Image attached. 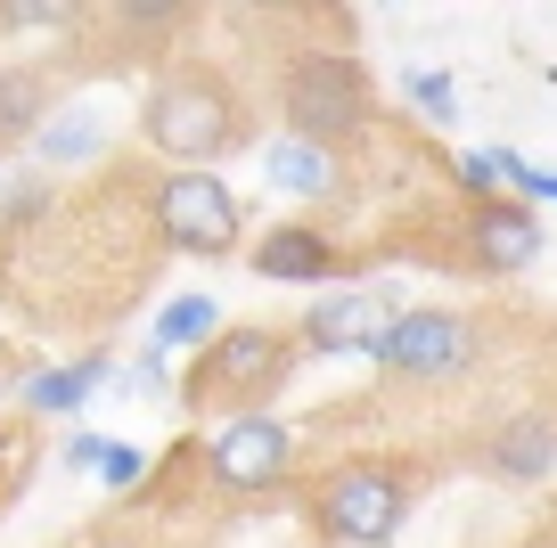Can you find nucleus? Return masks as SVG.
I'll return each mask as SVG.
<instances>
[{"label": "nucleus", "mask_w": 557, "mask_h": 548, "mask_svg": "<svg viewBox=\"0 0 557 548\" xmlns=\"http://www.w3.org/2000/svg\"><path fill=\"white\" fill-rule=\"evenodd\" d=\"M238 197L213 172H164L157 180V238L181 254H238Z\"/></svg>", "instance_id": "obj_6"}, {"label": "nucleus", "mask_w": 557, "mask_h": 548, "mask_svg": "<svg viewBox=\"0 0 557 548\" xmlns=\"http://www.w3.org/2000/svg\"><path fill=\"white\" fill-rule=\"evenodd\" d=\"M132 394H173V377H164V344L132 360Z\"/></svg>", "instance_id": "obj_19"}, {"label": "nucleus", "mask_w": 557, "mask_h": 548, "mask_svg": "<svg viewBox=\"0 0 557 548\" xmlns=\"http://www.w3.org/2000/svg\"><path fill=\"white\" fill-rule=\"evenodd\" d=\"M517 197H533V205H557V164H524V172H517Z\"/></svg>", "instance_id": "obj_20"}, {"label": "nucleus", "mask_w": 557, "mask_h": 548, "mask_svg": "<svg viewBox=\"0 0 557 548\" xmlns=\"http://www.w3.org/2000/svg\"><path fill=\"white\" fill-rule=\"evenodd\" d=\"M262 172H271L278 189L287 197H329L336 189V148H312V139H271V148H262Z\"/></svg>", "instance_id": "obj_12"}, {"label": "nucleus", "mask_w": 557, "mask_h": 548, "mask_svg": "<svg viewBox=\"0 0 557 548\" xmlns=\"http://www.w3.org/2000/svg\"><path fill=\"white\" fill-rule=\"evenodd\" d=\"M66 466H74V475H83V466H107V443H99V434H74V443H66Z\"/></svg>", "instance_id": "obj_21"}, {"label": "nucleus", "mask_w": 557, "mask_h": 548, "mask_svg": "<svg viewBox=\"0 0 557 548\" xmlns=\"http://www.w3.org/2000/svg\"><path fill=\"white\" fill-rule=\"evenodd\" d=\"M287 336H271V327H222V344H206L197 352V377H189V410H213L230 426V418H255L262 401L287 385Z\"/></svg>", "instance_id": "obj_2"}, {"label": "nucleus", "mask_w": 557, "mask_h": 548, "mask_svg": "<svg viewBox=\"0 0 557 548\" xmlns=\"http://www.w3.org/2000/svg\"><path fill=\"white\" fill-rule=\"evenodd\" d=\"M312 524L329 532L336 548H385L410 524V475H401V466H377V459L336 466L312 491Z\"/></svg>", "instance_id": "obj_3"}, {"label": "nucleus", "mask_w": 557, "mask_h": 548, "mask_svg": "<svg viewBox=\"0 0 557 548\" xmlns=\"http://www.w3.org/2000/svg\"><path fill=\"white\" fill-rule=\"evenodd\" d=\"M410 303H394L385 287H345V295H320L312 311H304V344L312 352H369L377 360V344L394 336V320Z\"/></svg>", "instance_id": "obj_8"}, {"label": "nucleus", "mask_w": 557, "mask_h": 548, "mask_svg": "<svg viewBox=\"0 0 557 548\" xmlns=\"http://www.w3.org/2000/svg\"><path fill=\"white\" fill-rule=\"evenodd\" d=\"M99 385H107V360H83V369H41V377L25 385V401H34V410H83Z\"/></svg>", "instance_id": "obj_15"}, {"label": "nucleus", "mask_w": 557, "mask_h": 548, "mask_svg": "<svg viewBox=\"0 0 557 548\" xmlns=\"http://www.w3.org/2000/svg\"><path fill=\"white\" fill-rule=\"evenodd\" d=\"M139 132H148L157 155H173L181 172H206L213 155L238 148V90H230L222 74H206V66L164 74V83L148 90V107H139Z\"/></svg>", "instance_id": "obj_1"}, {"label": "nucleus", "mask_w": 557, "mask_h": 548, "mask_svg": "<svg viewBox=\"0 0 557 548\" xmlns=\"http://www.w3.org/2000/svg\"><path fill=\"white\" fill-rule=\"evenodd\" d=\"M278 107H287V132H296V139L336 148V139H352L369 123V74L352 66L345 50H304L296 66H287Z\"/></svg>", "instance_id": "obj_4"}, {"label": "nucleus", "mask_w": 557, "mask_h": 548, "mask_svg": "<svg viewBox=\"0 0 557 548\" xmlns=\"http://www.w3.org/2000/svg\"><path fill=\"white\" fill-rule=\"evenodd\" d=\"M336 271H345L336 246L320 238V229H304V222L255 238V278H271V287H320V278H336Z\"/></svg>", "instance_id": "obj_10"}, {"label": "nucleus", "mask_w": 557, "mask_h": 548, "mask_svg": "<svg viewBox=\"0 0 557 548\" xmlns=\"http://www.w3.org/2000/svg\"><path fill=\"white\" fill-rule=\"evenodd\" d=\"M401 90L418 99V115H426V123H451L459 115V83H451V74H410Z\"/></svg>", "instance_id": "obj_17"}, {"label": "nucleus", "mask_w": 557, "mask_h": 548, "mask_svg": "<svg viewBox=\"0 0 557 548\" xmlns=\"http://www.w3.org/2000/svg\"><path fill=\"white\" fill-rule=\"evenodd\" d=\"M107 483H115V491H148V475H157V466H148V450H132V443H107V466H99Z\"/></svg>", "instance_id": "obj_18"}, {"label": "nucleus", "mask_w": 557, "mask_h": 548, "mask_svg": "<svg viewBox=\"0 0 557 548\" xmlns=\"http://www.w3.org/2000/svg\"><path fill=\"white\" fill-rule=\"evenodd\" d=\"M377 369L401 385H443V377H468L475 369V327L468 311H443V303H410L394 320V336L377 344Z\"/></svg>", "instance_id": "obj_5"}, {"label": "nucleus", "mask_w": 557, "mask_h": 548, "mask_svg": "<svg viewBox=\"0 0 557 548\" xmlns=\"http://www.w3.org/2000/svg\"><path fill=\"white\" fill-rule=\"evenodd\" d=\"M41 107H50V83H41L34 66H17V74H0V139H25V132H50L41 123Z\"/></svg>", "instance_id": "obj_14"}, {"label": "nucleus", "mask_w": 557, "mask_h": 548, "mask_svg": "<svg viewBox=\"0 0 557 548\" xmlns=\"http://www.w3.org/2000/svg\"><path fill=\"white\" fill-rule=\"evenodd\" d=\"M287 450H296V434L278 426L271 410L230 418V426H213V434H206V459H213L206 475L222 483V491H246V499H255V491H271V483L287 475Z\"/></svg>", "instance_id": "obj_7"}, {"label": "nucleus", "mask_w": 557, "mask_h": 548, "mask_svg": "<svg viewBox=\"0 0 557 548\" xmlns=\"http://www.w3.org/2000/svg\"><path fill=\"white\" fill-rule=\"evenodd\" d=\"M541 262V213L517 205V197H500V205H475L468 213V271L484 278H517Z\"/></svg>", "instance_id": "obj_9"}, {"label": "nucleus", "mask_w": 557, "mask_h": 548, "mask_svg": "<svg viewBox=\"0 0 557 548\" xmlns=\"http://www.w3.org/2000/svg\"><path fill=\"white\" fill-rule=\"evenodd\" d=\"M99 148H107V132L90 115H58L50 132H41V155H50V164H90Z\"/></svg>", "instance_id": "obj_16"}, {"label": "nucleus", "mask_w": 557, "mask_h": 548, "mask_svg": "<svg viewBox=\"0 0 557 548\" xmlns=\"http://www.w3.org/2000/svg\"><path fill=\"white\" fill-rule=\"evenodd\" d=\"M484 466H492L500 483H541V475L557 466V426H549V418H508V426L492 434Z\"/></svg>", "instance_id": "obj_11"}, {"label": "nucleus", "mask_w": 557, "mask_h": 548, "mask_svg": "<svg viewBox=\"0 0 557 548\" xmlns=\"http://www.w3.org/2000/svg\"><path fill=\"white\" fill-rule=\"evenodd\" d=\"M157 344H164V352H181V344H189V352L222 344V303H213V295H173L164 320H157Z\"/></svg>", "instance_id": "obj_13"}, {"label": "nucleus", "mask_w": 557, "mask_h": 548, "mask_svg": "<svg viewBox=\"0 0 557 548\" xmlns=\"http://www.w3.org/2000/svg\"><path fill=\"white\" fill-rule=\"evenodd\" d=\"M83 548H123V540H83Z\"/></svg>", "instance_id": "obj_22"}]
</instances>
